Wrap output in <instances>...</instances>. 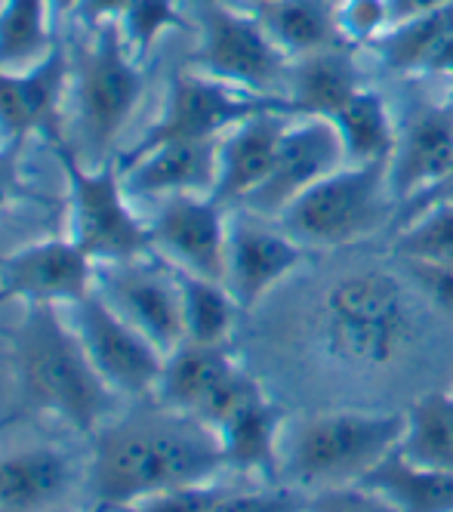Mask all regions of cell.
<instances>
[{
  "label": "cell",
  "mask_w": 453,
  "mask_h": 512,
  "mask_svg": "<svg viewBox=\"0 0 453 512\" xmlns=\"http://www.w3.org/2000/svg\"><path fill=\"white\" fill-rule=\"evenodd\" d=\"M96 287L164 355L185 343L182 290L173 266H151L148 256L130 263L96 266Z\"/></svg>",
  "instance_id": "cell-16"
},
{
  "label": "cell",
  "mask_w": 453,
  "mask_h": 512,
  "mask_svg": "<svg viewBox=\"0 0 453 512\" xmlns=\"http://www.w3.org/2000/svg\"><path fill=\"white\" fill-rule=\"evenodd\" d=\"M290 118V108H266V112L241 121L219 139V167L213 189V198L219 204H244L269 179Z\"/></svg>",
  "instance_id": "cell-19"
},
{
  "label": "cell",
  "mask_w": 453,
  "mask_h": 512,
  "mask_svg": "<svg viewBox=\"0 0 453 512\" xmlns=\"http://www.w3.org/2000/svg\"><path fill=\"white\" fill-rule=\"evenodd\" d=\"M395 253L404 263L453 266V198L432 201L395 235Z\"/></svg>",
  "instance_id": "cell-31"
},
{
  "label": "cell",
  "mask_w": 453,
  "mask_h": 512,
  "mask_svg": "<svg viewBox=\"0 0 453 512\" xmlns=\"http://www.w3.org/2000/svg\"><path fill=\"white\" fill-rule=\"evenodd\" d=\"M302 512H398L383 494H376L367 485H339L312 491Z\"/></svg>",
  "instance_id": "cell-34"
},
{
  "label": "cell",
  "mask_w": 453,
  "mask_h": 512,
  "mask_svg": "<svg viewBox=\"0 0 453 512\" xmlns=\"http://www.w3.org/2000/svg\"><path fill=\"white\" fill-rule=\"evenodd\" d=\"M389 164H343L275 223L306 247H346L370 238L392 216Z\"/></svg>",
  "instance_id": "cell-7"
},
{
  "label": "cell",
  "mask_w": 453,
  "mask_h": 512,
  "mask_svg": "<svg viewBox=\"0 0 453 512\" xmlns=\"http://www.w3.org/2000/svg\"><path fill=\"white\" fill-rule=\"evenodd\" d=\"M93 368L115 395H155L167 355L105 300L96 287L90 297L68 306Z\"/></svg>",
  "instance_id": "cell-11"
},
{
  "label": "cell",
  "mask_w": 453,
  "mask_h": 512,
  "mask_svg": "<svg viewBox=\"0 0 453 512\" xmlns=\"http://www.w3.org/2000/svg\"><path fill=\"white\" fill-rule=\"evenodd\" d=\"M176 278H179V290H182L185 343L229 346L241 306L232 297V290L225 287V281L188 275L179 269H176Z\"/></svg>",
  "instance_id": "cell-30"
},
{
  "label": "cell",
  "mask_w": 453,
  "mask_h": 512,
  "mask_svg": "<svg viewBox=\"0 0 453 512\" xmlns=\"http://www.w3.org/2000/svg\"><path fill=\"white\" fill-rule=\"evenodd\" d=\"M266 108H290L284 96H262L232 84L213 81L201 71L188 68L176 71L167 84L164 105L158 118L148 124V130L130 145L124 155H118L121 173L130 170L139 158L161 149L167 142H204L222 139L241 121L266 112Z\"/></svg>",
  "instance_id": "cell-8"
},
{
  "label": "cell",
  "mask_w": 453,
  "mask_h": 512,
  "mask_svg": "<svg viewBox=\"0 0 453 512\" xmlns=\"http://www.w3.org/2000/svg\"><path fill=\"white\" fill-rule=\"evenodd\" d=\"M373 50L401 75L453 81V4L426 16L395 22Z\"/></svg>",
  "instance_id": "cell-23"
},
{
  "label": "cell",
  "mask_w": 453,
  "mask_h": 512,
  "mask_svg": "<svg viewBox=\"0 0 453 512\" xmlns=\"http://www.w3.org/2000/svg\"><path fill=\"white\" fill-rule=\"evenodd\" d=\"M389 28L386 0H336V31L346 47H373Z\"/></svg>",
  "instance_id": "cell-33"
},
{
  "label": "cell",
  "mask_w": 453,
  "mask_h": 512,
  "mask_svg": "<svg viewBox=\"0 0 453 512\" xmlns=\"http://www.w3.org/2000/svg\"><path fill=\"white\" fill-rule=\"evenodd\" d=\"M16 420H19V414H16V411H13V414H4V417H0V432H4L7 426H13Z\"/></svg>",
  "instance_id": "cell-43"
},
{
  "label": "cell",
  "mask_w": 453,
  "mask_h": 512,
  "mask_svg": "<svg viewBox=\"0 0 453 512\" xmlns=\"http://www.w3.org/2000/svg\"><path fill=\"white\" fill-rule=\"evenodd\" d=\"M155 253L179 272L225 281V250H229V207L213 195L164 198L148 219Z\"/></svg>",
  "instance_id": "cell-15"
},
{
  "label": "cell",
  "mask_w": 453,
  "mask_h": 512,
  "mask_svg": "<svg viewBox=\"0 0 453 512\" xmlns=\"http://www.w3.org/2000/svg\"><path fill=\"white\" fill-rule=\"evenodd\" d=\"M339 142H343L346 164H389L395 142H398V121L383 93L364 87L355 93L339 112L330 118Z\"/></svg>",
  "instance_id": "cell-25"
},
{
  "label": "cell",
  "mask_w": 453,
  "mask_h": 512,
  "mask_svg": "<svg viewBox=\"0 0 453 512\" xmlns=\"http://www.w3.org/2000/svg\"><path fill=\"white\" fill-rule=\"evenodd\" d=\"M386 4H389V16H392V25H395V22H404V19H413V16H426V13L444 10V7L453 4V0H386Z\"/></svg>",
  "instance_id": "cell-40"
},
{
  "label": "cell",
  "mask_w": 453,
  "mask_h": 512,
  "mask_svg": "<svg viewBox=\"0 0 453 512\" xmlns=\"http://www.w3.org/2000/svg\"><path fill=\"white\" fill-rule=\"evenodd\" d=\"M71 90V53L59 41L47 59L25 71L0 68V136L22 139L62 136V99Z\"/></svg>",
  "instance_id": "cell-18"
},
{
  "label": "cell",
  "mask_w": 453,
  "mask_h": 512,
  "mask_svg": "<svg viewBox=\"0 0 453 512\" xmlns=\"http://www.w3.org/2000/svg\"><path fill=\"white\" fill-rule=\"evenodd\" d=\"M404 266L435 306L453 312V266H438V263H404Z\"/></svg>",
  "instance_id": "cell-38"
},
{
  "label": "cell",
  "mask_w": 453,
  "mask_h": 512,
  "mask_svg": "<svg viewBox=\"0 0 453 512\" xmlns=\"http://www.w3.org/2000/svg\"><path fill=\"white\" fill-rule=\"evenodd\" d=\"M417 337V312L404 284L383 269L339 278L318 312L321 352L355 371H376L401 358Z\"/></svg>",
  "instance_id": "cell-3"
},
{
  "label": "cell",
  "mask_w": 453,
  "mask_h": 512,
  "mask_svg": "<svg viewBox=\"0 0 453 512\" xmlns=\"http://www.w3.org/2000/svg\"><path fill=\"white\" fill-rule=\"evenodd\" d=\"M219 167V139L204 142H167L124 170L130 198H176V195H213Z\"/></svg>",
  "instance_id": "cell-20"
},
{
  "label": "cell",
  "mask_w": 453,
  "mask_h": 512,
  "mask_svg": "<svg viewBox=\"0 0 453 512\" xmlns=\"http://www.w3.org/2000/svg\"><path fill=\"white\" fill-rule=\"evenodd\" d=\"M50 0H0V68L25 71L47 59L56 38Z\"/></svg>",
  "instance_id": "cell-28"
},
{
  "label": "cell",
  "mask_w": 453,
  "mask_h": 512,
  "mask_svg": "<svg viewBox=\"0 0 453 512\" xmlns=\"http://www.w3.org/2000/svg\"><path fill=\"white\" fill-rule=\"evenodd\" d=\"M145 68L124 44L118 25L90 31V41L71 56V99L84 152L96 164L115 158L111 149L145 93Z\"/></svg>",
  "instance_id": "cell-6"
},
{
  "label": "cell",
  "mask_w": 453,
  "mask_h": 512,
  "mask_svg": "<svg viewBox=\"0 0 453 512\" xmlns=\"http://www.w3.org/2000/svg\"><path fill=\"white\" fill-rule=\"evenodd\" d=\"M127 7H130V0H81L78 10H74V19L87 31H93L102 25H118Z\"/></svg>",
  "instance_id": "cell-39"
},
{
  "label": "cell",
  "mask_w": 453,
  "mask_h": 512,
  "mask_svg": "<svg viewBox=\"0 0 453 512\" xmlns=\"http://www.w3.org/2000/svg\"><path fill=\"white\" fill-rule=\"evenodd\" d=\"M22 152V139H0V213L16 204H41V195L28 186L22 170Z\"/></svg>",
  "instance_id": "cell-36"
},
{
  "label": "cell",
  "mask_w": 453,
  "mask_h": 512,
  "mask_svg": "<svg viewBox=\"0 0 453 512\" xmlns=\"http://www.w3.org/2000/svg\"><path fill=\"white\" fill-rule=\"evenodd\" d=\"M225 4H235V7H241V10L259 13V10H266V7L278 4V0H225Z\"/></svg>",
  "instance_id": "cell-42"
},
{
  "label": "cell",
  "mask_w": 453,
  "mask_h": 512,
  "mask_svg": "<svg viewBox=\"0 0 453 512\" xmlns=\"http://www.w3.org/2000/svg\"><path fill=\"white\" fill-rule=\"evenodd\" d=\"M222 497V488L210 485H195V488H179L167 491L158 497H148L142 503H133L118 512H213L216 500Z\"/></svg>",
  "instance_id": "cell-37"
},
{
  "label": "cell",
  "mask_w": 453,
  "mask_h": 512,
  "mask_svg": "<svg viewBox=\"0 0 453 512\" xmlns=\"http://www.w3.org/2000/svg\"><path fill=\"white\" fill-rule=\"evenodd\" d=\"M309 494L299 488H269V491H222L213 512H302Z\"/></svg>",
  "instance_id": "cell-35"
},
{
  "label": "cell",
  "mask_w": 453,
  "mask_h": 512,
  "mask_svg": "<svg viewBox=\"0 0 453 512\" xmlns=\"http://www.w3.org/2000/svg\"><path fill=\"white\" fill-rule=\"evenodd\" d=\"M453 179V96L413 102L398 121V142L389 161L395 204L441 192Z\"/></svg>",
  "instance_id": "cell-12"
},
{
  "label": "cell",
  "mask_w": 453,
  "mask_h": 512,
  "mask_svg": "<svg viewBox=\"0 0 453 512\" xmlns=\"http://www.w3.org/2000/svg\"><path fill=\"white\" fill-rule=\"evenodd\" d=\"M259 392L266 389L250 371L241 368L229 346L182 343L164 361L155 401L164 411L195 417L216 429Z\"/></svg>",
  "instance_id": "cell-10"
},
{
  "label": "cell",
  "mask_w": 453,
  "mask_h": 512,
  "mask_svg": "<svg viewBox=\"0 0 453 512\" xmlns=\"http://www.w3.org/2000/svg\"><path fill=\"white\" fill-rule=\"evenodd\" d=\"M222 469L216 432L167 411L99 429L87 482L99 512H118L167 491L210 485Z\"/></svg>",
  "instance_id": "cell-1"
},
{
  "label": "cell",
  "mask_w": 453,
  "mask_h": 512,
  "mask_svg": "<svg viewBox=\"0 0 453 512\" xmlns=\"http://www.w3.org/2000/svg\"><path fill=\"white\" fill-rule=\"evenodd\" d=\"M213 432L219 438L225 469L262 475L269 482L278 479L287 426L284 408L266 392L250 398L247 405H241L229 420H222Z\"/></svg>",
  "instance_id": "cell-21"
},
{
  "label": "cell",
  "mask_w": 453,
  "mask_h": 512,
  "mask_svg": "<svg viewBox=\"0 0 453 512\" xmlns=\"http://www.w3.org/2000/svg\"><path fill=\"white\" fill-rule=\"evenodd\" d=\"M78 4H81V0H50L56 22H62V19H74V10H78Z\"/></svg>",
  "instance_id": "cell-41"
},
{
  "label": "cell",
  "mask_w": 453,
  "mask_h": 512,
  "mask_svg": "<svg viewBox=\"0 0 453 512\" xmlns=\"http://www.w3.org/2000/svg\"><path fill=\"white\" fill-rule=\"evenodd\" d=\"M361 485L383 494L398 512H453V472L410 463L398 448L367 472Z\"/></svg>",
  "instance_id": "cell-26"
},
{
  "label": "cell",
  "mask_w": 453,
  "mask_h": 512,
  "mask_svg": "<svg viewBox=\"0 0 453 512\" xmlns=\"http://www.w3.org/2000/svg\"><path fill=\"white\" fill-rule=\"evenodd\" d=\"M185 19L179 13L176 0H130V7L118 19V28L124 34V44L130 53L142 62L167 31L182 28Z\"/></svg>",
  "instance_id": "cell-32"
},
{
  "label": "cell",
  "mask_w": 453,
  "mask_h": 512,
  "mask_svg": "<svg viewBox=\"0 0 453 512\" xmlns=\"http://www.w3.org/2000/svg\"><path fill=\"white\" fill-rule=\"evenodd\" d=\"M256 16L290 62L343 44L336 31V0H278Z\"/></svg>",
  "instance_id": "cell-27"
},
{
  "label": "cell",
  "mask_w": 453,
  "mask_h": 512,
  "mask_svg": "<svg viewBox=\"0 0 453 512\" xmlns=\"http://www.w3.org/2000/svg\"><path fill=\"white\" fill-rule=\"evenodd\" d=\"M71 460L53 448H28L0 457V512H41L68 491Z\"/></svg>",
  "instance_id": "cell-24"
},
{
  "label": "cell",
  "mask_w": 453,
  "mask_h": 512,
  "mask_svg": "<svg viewBox=\"0 0 453 512\" xmlns=\"http://www.w3.org/2000/svg\"><path fill=\"white\" fill-rule=\"evenodd\" d=\"M343 164H346V152L330 118L293 115L284 130L269 179L241 207L262 219H278L290 204H296L309 189H315L321 179L336 173Z\"/></svg>",
  "instance_id": "cell-14"
},
{
  "label": "cell",
  "mask_w": 453,
  "mask_h": 512,
  "mask_svg": "<svg viewBox=\"0 0 453 512\" xmlns=\"http://www.w3.org/2000/svg\"><path fill=\"white\" fill-rule=\"evenodd\" d=\"M188 68L262 96H281L275 87L287 84L290 59L272 41L256 13L225 0L198 4V47Z\"/></svg>",
  "instance_id": "cell-9"
},
{
  "label": "cell",
  "mask_w": 453,
  "mask_h": 512,
  "mask_svg": "<svg viewBox=\"0 0 453 512\" xmlns=\"http://www.w3.org/2000/svg\"><path fill=\"white\" fill-rule=\"evenodd\" d=\"M68 182V238L96 266L145 260L155 253L151 226L130 204L118 155L87 167L65 136L47 142Z\"/></svg>",
  "instance_id": "cell-5"
},
{
  "label": "cell",
  "mask_w": 453,
  "mask_h": 512,
  "mask_svg": "<svg viewBox=\"0 0 453 512\" xmlns=\"http://www.w3.org/2000/svg\"><path fill=\"white\" fill-rule=\"evenodd\" d=\"M309 247L299 244L281 223L266 226L262 216H241L229 226L225 250V287L232 290L241 312L266 300L302 263Z\"/></svg>",
  "instance_id": "cell-17"
},
{
  "label": "cell",
  "mask_w": 453,
  "mask_h": 512,
  "mask_svg": "<svg viewBox=\"0 0 453 512\" xmlns=\"http://www.w3.org/2000/svg\"><path fill=\"white\" fill-rule=\"evenodd\" d=\"M364 87L367 84L352 47L333 44L290 62L284 99L293 115L333 118Z\"/></svg>",
  "instance_id": "cell-22"
},
{
  "label": "cell",
  "mask_w": 453,
  "mask_h": 512,
  "mask_svg": "<svg viewBox=\"0 0 453 512\" xmlns=\"http://www.w3.org/2000/svg\"><path fill=\"white\" fill-rule=\"evenodd\" d=\"M19 392L31 408L47 411L78 432H99L111 414L115 392L99 377L93 361L59 306H25L13 334Z\"/></svg>",
  "instance_id": "cell-2"
},
{
  "label": "cell",
  "mask_w": 453,
  "mask_h": 512,
  "mask_svg": "<svg viewBox=\"0 0 453 512\" xmlns=\"http://www.w3.org/2000/svg\"><path fill=\"white\" fill-rule=\"evenodd\" d=\"M96 290V263L65 238H47L0 256V306H74Z\"/></svg>",
  "instance_id": "cell-13"
},
{
  "label": "cell",
  "mask_w": 453,
  "mask_h": 512,
  "mask_svg": "<svg viewBox=\"0 0 453 512\" xmlns=\"http://www.w3.org/2000/svg\"><path fill=\"white\" fill-rule=\"evenodd\" d=\"M398 454L426 469L453 472V392H429L404 411Z\"/></svg>",
  "instance_id": "cell-29"
},
{
  "label": "cell",
  "mask_w": 453,
  "mask_h": 512,
  "mask_svg": "<svg viewBox=\"0 0 453 512\" xmlns=\"http://www.w3.org/2000/svg\"><path fill=\"white\" fill-rule=\"evenodd\" d=\"M404 414L330 411L306 417L284 432L281 469L299 491L358 485L398 445Z\"/></svg>",
  "instance_id": "cell-4"
}]
</instances>
